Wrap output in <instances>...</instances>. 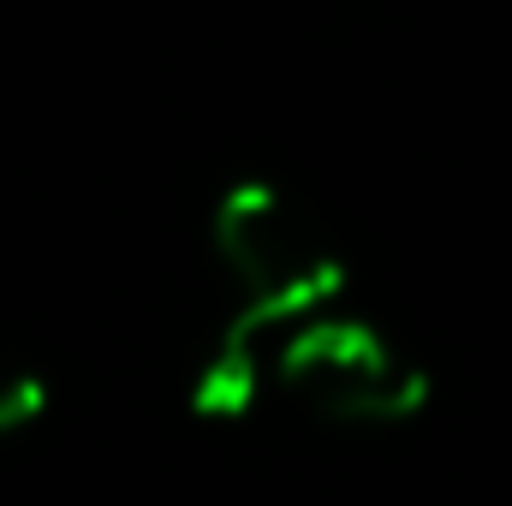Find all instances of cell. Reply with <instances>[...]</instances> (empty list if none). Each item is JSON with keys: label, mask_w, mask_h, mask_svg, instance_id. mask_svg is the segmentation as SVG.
Wrapping results in <instances>:
<instances>
[{"label": "cell", "mask_w": 512, "mask_h": 506, "mask_svg": "<svg viewBox=\"0 0 512 506\" xmlns=\"http://www.w3.org/2000/svg\"><path fill=\"white\" fill-rule=\"evenodd\" d=\"M274 387L334 429H399L429 405L423 364L346 310L304 316L280 334Z\"/></svg>", "instance_id": "cell-2"}, {"label": "cell", "mask_w": 512, "mask_h": 506, "mask_svg": "<svg viewBox=\"0 0 512 506\" xmlns=\"http://www.w3.org/2000/svg\"><path fill=\"white\" fill-rule=\"evenodd\" d=\"M286 328H256L245 316H227V328L215 334L203 370L191 381V411L209 423H239L256 399L274 387V346Z\"/></svg>", "instance_id": "cell-3"}, {"label": "cell", "mask_w": 512, "mask_h": 506, "mask_svg": "<svg viewBox=\"0 0 512 506\" xmlns=\"http://www.w3.org/2000/svg\"><path fill=\"white\" fill-rule=\"evenodd\" d=\"M215 262L233 286V316L256 328H292L304 316L340 310L346 262L328 233L268 179H239L209 221Z\"/></svg>", "instance_id": "cell-1"}, {"label": "cell", "mask_w": 512, "mask_h": 506, "mask_svg": "<svg viewBox=\"0 0 512 506\" xmlns=\"http://www.w3.org/2000/svg\"><path fill=\"white\" fill-rule=\"evenodd\" d=\"M42 405H48V387L30 376L24 364L0 358V441L18 435V429H30L42 417Z\"/></svg>", "instance_id": "cell-4"}]
</instances>
